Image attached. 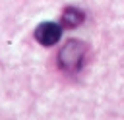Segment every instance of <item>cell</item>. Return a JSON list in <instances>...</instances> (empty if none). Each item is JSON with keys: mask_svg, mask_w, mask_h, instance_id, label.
<instances>
[{"mask_svg": "<svg viewBox=\"0 0 124 120\" xmlns=\"http://www.w3.org/2000/svg\"><path fill=\"white\" fill-rule=\"evenodd\" d=\"M85 56H87V45L83 41H78V39H70L60 50H58V68L66 74H78L81 68H83V62H85Z\"/></svg>", "mask_w": 124, "mask_h": 120, "instance_id": "1", "label": "cell"}, {"mask_svg": "<svg viewBox=\"0 0 124 120\" xmlns=\"http://www.w3.org/2000/svg\"><path fill=\"white\" fill-rule=\"evenodd\" d=\"M62 37V25L52 23V21H45L35 29V39L43 45V46H52L60 41Z\"/></svg>", "mask_w": 124, "mask_h": 120, "instance_id": "2", "label": "cell"}, {"mask_svg": "<svg viewBox=\"0 0 124 120\" xmlns=\"http://www.w3.org/2000/svg\"><path fill=\"white\" fill-rule=\"evenodd\" d=\"M83 19H85V12L79 10V8H76V6H70V8H66L64 14H62V27L74 29V27L81 25Z\"/></svg>", "mask_w": 124, "mask_h": 120, "instance_id": "3", "label": "cell"}]
</instances>
